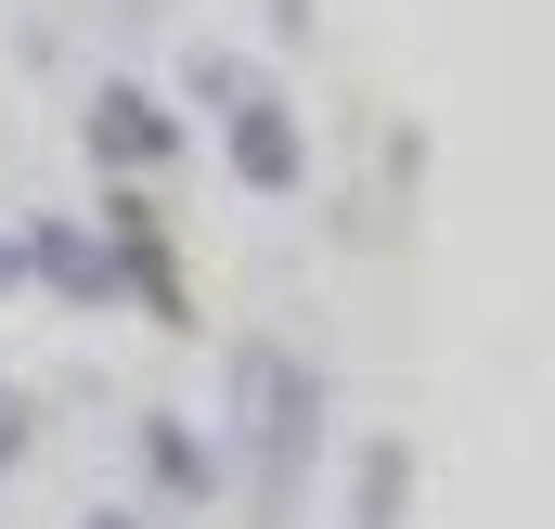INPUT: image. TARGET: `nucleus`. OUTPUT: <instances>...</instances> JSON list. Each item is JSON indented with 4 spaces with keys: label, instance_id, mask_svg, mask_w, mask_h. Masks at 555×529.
Returning <instances> with one entry per match:
<instances>
[{
    "label": "nucleus",
    "instance_id": "1",
    "mask_svg": "<svg viewBox=\"0 0 555 529\" xmlns=\"http://www.w3.org/2000/svg\"><path fill=\"white\" fill-rule=\"evenodd\" d=\"M310 375L284 362V349H246L233 362V426H246V465H259V491H297V465H310Z\"/></svg>",
    "mask_w": 555,
    "mask_h": 529
},
{
    "label": "nucleus",
    "instance_id": "2",
    "mask_svg": "<svg viewBox=\"0 0 555 529\" xmlns=\"http://www.w3.org/2000/svg\"><path fill=\"white\" fill-rule=\"evenodd\" d=\"M220 117H233V181L246 194H297V117H284L272 91H233Z\"/></svg>",
    "mask_w": 555,
    "mask_h": 529
},
{
    "label": "nucleus",
    "instance_id": "3",
    "mask_svg": "<svg viewBox=\"0 0 555 529\" xmlns=\"http://www.w3.org/2000/svg\"><path fill=\"white\" fill-rule=\"evenodd\" d=\"M142 465H155V491H168V504H207V491H220V452H207L194 426H168V413L142 426Z\"/></svg>",
    "mask_w": 555,
    "mask_h": 529
},
{
    "label": "nucleus",
    "instance_id": "4",
    "mask_svg": "<svg viewBox=\"0 0 555 529\" xmlns=\"http://www.w3.org/2000/svg\"><path fill=\"white\" fill-rule=\"evenodd\" d=\"M91 142H104V155H168V117H155V104H142V91H91Z\"/></svg>",
    "mask_w": 555,
    "mask_h": 529
},
{
    "label": "nucleus",
    "instance_id": "5",
    "mask_svg": "<svg viewBox=\"0 0 555 529\" xmlns=\"http://www.w3.org/2000/svg\"><path fill=\"white\" fill-rule=\"evenodd\" d=\"M26 271H52L65 297H104V246H91V233H65V220H39V233H26Z\"/></svg>",
    "mask_w": 555,
    "mask_h": 529
},
{
    "label": "nucleus",
    "instance_id": "6",
    "mask_svg": "<svg viewBox=\"0 0 555 529\" xmlns=\"http://www.w3.org/2000/svg\"><path fill=\"white\" fill-rule=\"evenodd\" d=\"M401 491H414V465H401V439H375V452H362V504H349V529H401Z\"/></svg>",
    "mask_w": 555,
    "mask_h": 529
},
{
    "label": "nucleus",
    "instance_id": "7",
    "mask_svg": "<svg viewBox=\"0 0 555 529\" xmlns=\"http://www.w3.org/2000/svg\"><path fill=\"white\" fill-rule=\"evenodd\" d=\"M13 284H26V233H0V297H13Z\"/></svg>",
    "mask_w": 555,
    "mask_h": 529
},
{
    "label": "nucleus",
    "instance_id": "8",
    "mask_svg": "<svg viewBox=\"0 0 555 529\" xmlns=\"http://www.w3.org/2000/svg\"><path fill=\"white\" fill-rule=\"evenodd\" d=\"M13 452H26V413H13V400H0V465H13Z\"/></svg>",
    "mask_w": 555,
    "mask_h": 529
},
{
    "label": "nucleus",
    "instance_id": "9",
    "mask_svg": "<svg viewBox=\"0 0 555 529\" xmlns=\"http://www.w3.org/2000/svg\"><path fill=\"white\" fill-rule=\"evenodd\" d=\"M78 529H142V517H78Z\"/></svg>",
    "mask_w": 555,
    "mask_h": 529
}]
</instances>
